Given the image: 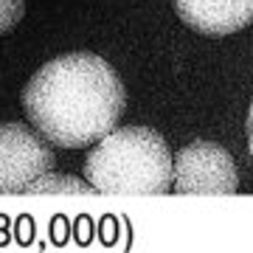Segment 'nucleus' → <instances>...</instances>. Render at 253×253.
I'll return each mask as SVG.
<instances>
[{
	"label": "nucleus",
	"instance_id": "1",
	"mask_svg": "<svg viewBox=\"0 0 253 253\" xmlns=\"http://www.w3.org/2000/svg\"><path fill=\"white\" fill-rule=\"evenodd\" d=\"M126 93L113 65L76 51L45 62L28 79L23 110L40 138L59 149L99 144L118 126Z\"/></svg>",
	"mask_w": 253,
	"mask_h": 253
},
{
	"label": "nucleus",
	"instance_id": "2",
	"mask_svg": "<svg viewBox=\"0 0 253 253\" xmlns=\"http://www.w3.org/2000/svg\"><path fill=\"white\" fill-rule=\"evenodd\" d=\"M84 180L99 194L172 191V152L149 126H116L90 149Z\"/></svg>",
	"mask_w": 253,
	"mask_h": 253
},
{
	"label": "nucleus",
	"instance_id": "3",
	"mask_svg": "<svg viewBox=\"0 0 253 253\" xmlns=\"http://www.w3.org/2000/svg\"><path fill=\"white\" fill-rule=\"evenodd\" d=\"M172 189L177 194H236V163L222 146L191 141L172 158Z\"/></svg>",
	"mask_w": 253,
	"mask_h": 253
},
{
	"label": "nucleus",
	"instance_id": "4",
	"mask_svg": "<svg viewBox=\"0 0 253 253\" xmlns=\"http://www.w3.org/2000/svg\"><path fill=\"white\" fill-rule=\"evenodd\" d=\"M54 149L31 126L0 124V194L26 191L37 177L51 172Z\"/></svg>",
	"mask_w": 253,
	"mask_h": 253
},
{
	"label": "nucleus",
	"instance_id": "5",
	"mask_svg": "<svg viewBox=\"0 0 253 253\" xmlns=\"http://www.w3.org/2000/svg\"><path fill=\"white\" fill-rule=\"evenodd\" d=\"M177 17L197 34L228 37L253 23V0H172Z\"/></svg>",
	"mask_w": 253,
	"mask_h": 253
},
{
	"label": "nucleus",
	"instance_id": "6",
	"mask_svg": "<svg viewBox=\"0 0 253 253\" xmlns=\"http://www.w3.org/2000/svg\"><path fill=\"white\" fill-rule=\"evenodd\" d=\"M26 191H31V194H40V191H68V194H90V186L84 180H79V177H71V174H42V177H37L31 186H28Z\"/></svg>",
	"mask_w": 253,
	"mask_h": 253
},
{
	"label": "nucleus",
	"instance_id": "7",
	"mask_svg": "<svg viewBox=\"0 0 253 253\" xmlns=\"http://www.w3.org/2000/svg\"><path fill=\"white\" fill-rule=\"evenodd\" d=\"M26 14V0H0V37L20 26Z\"/></svg>",
	"mask_w": 253,
	"mask_h": 253
},
{
	"label": "nucleus",
	"instance_id": "8",
	"mask_svg": "<svg viewBox=\"0 0 253 253\" xmlns=\"http://www.w3.org/2000/svg\"><path fill=\"white\" fill-rule=\"evenodd\" d=\"M248 149H251V158H253V101H251V110H248Z\"/></svg>",
	"mask_w": 253,
	"mask_h": 253
}]
</instances>
